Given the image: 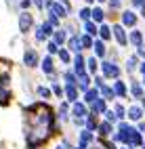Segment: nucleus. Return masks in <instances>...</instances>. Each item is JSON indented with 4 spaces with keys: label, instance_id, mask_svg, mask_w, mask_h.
Segmentation results:
<instances>
[{
    "label": "nucleus",
    "instance_id": "1",
    "mask_svg": "<svg viewBox=\"0 0 145 149\" xmlns=\"http://www.w3.org/2000/svg\"><path fill=\"white\" fill-rule=\"evenodd\" d=\"M32 23H34V19H32L30 13H21L19 15V32L21 34H27V29L32 27Z\"/></svg>",
    "mask_w": 145,
    "mask_h": 149
},
{
    "label": "nucleus",
    "instance_id": "29",
    "mask_svg": "<svg viewBox=\"0 0 145 149\" xmlns=\"http://www.w3.org/2000/svg\"><path fill=\"white\" fill-rule=\"evenodd\" d=\"M65 42V32L63 29H57L55 32V44H63Z\"/></svg>",
    "mask_w": 145,
    "mask_h": 149
},
{
    "label": "nucleus",
    "instance_id": "45",
    "mask_svg": "<svg viewBox=\"0 0 145 149\" xmlns=\"http://www.w3.org/2000/svg\"><path fill=\"white\" fill-rule=\"evenodd\" d=\"M139 132H145V122H141V124H139Z\"/></svg>",
    "mask_w": 145,
    "mask_h": 149
},
{
    "label": "nucleus",
    "instance_id": "21",
    "mask_svg": "<svg viewBox=\"0 0 145 149\" xmlns=\"http://www.w3.org/2000/svg\"><path fill=\"white\" fill-rule=\"evenodd\" d=\"M130 93H132V97L141 99V97H143V88H141V84H139V82H132V84H130Z\"/></svg>",
    "mask_w": 145,
    "mask_h": 149
},
{
    "label": "nucleus",
    "instance_id": "33",
    "mask_svg": "<svg viewBox=\"0 0 145 149\" xmlns=\"http://www.w3.org/2000/svg\"><path fill=\"white\" fill-rule=\"evenodd\" d=\"M86 126H89V132L95 130L97 128V118H89V120H86Z\"/></svg>",
    "mask_w": 145,
    "mask_h": 149
},
{
    "label": "nucleus",
    "instance_id": "19",
    "mask_svg": "<svg viewBox=\"0 0 145 149\" xmlns=\"http://www.w3.org/2000/svg\"><path fill=\"white\" fill-rule=\"evenodd\" d=\"M128 40H130L132 44H137V46H139V44H143V34L139 32V29H135V32L130 34V38H128Z\"/></svg>",
    "mask_w": 145,
    "mask_h": 149
},
{
    "label": "nucleus",
    "instance_id": "10",
    "mask_svg": "<svg viewBox=\"0 0 145 149\" xmlns=\"http://www.w3.org/2000/svg\"><path fill=\"white\" fill-rule=\"evenodd\" d=\"M86 111H89V109H86V105H84V103H76V105L72 107V113H74L76 118H82V120L86 118Z\"/></svg>",
    "mask_w": 145,
    "mask_h": 149
},
{
    "label": "nucleus",
    "instance_id": "50",
    "mask_svg": "<svg viewBox=\"0 0 145 149\" xmlns=\"http://www.w3.org/2000/svg\"><path fill=\"white\" fill-rule=\"evenodd\" d=\"M86 2H93V0H86Z\"/></svg>",
    "mask_w": 145,
    "mask_h": 149
},
{
    "label": "nucleus",
    "instance_id": "6",
    "mask_svg": "<svg viewBox=\"0 0 145 149\" xmlns=\"http://www.w3.org/2000/svg\"><path fill=\"white\" fill-rule=\"evenodd\" d=\"M63 93L67 97V101H78V88H76V84H67Z\"/></svg>",
    "mask_w": 145,
    "mask_h": 149
},
{
    "label": "nucleus",
    "instance_id": "31",
    "mask_svg": "<svg viewBox=\"0 0 145 149\" xmlns=\"http://www.w3.org/2000/svg\"><path fill=\"white\" fill-rule=\"evenodd\" d=\"M86 63H89V72H93V74H95V72H97V67H99V63H97V59H95V57H91V59H89Z\"/></svg>",
    "mask_w": 145,
    "mask_h": 149
},
{
    "label": "nucleus",
    "instance_id": "30",
    "mask_svg": "<svg viewBox=\"0 0 145 149\" xmlns=\"http://www.w3.org/2000/svg\"><path fill=\"white\" fill-rule=\"evenodd\" d=\"M126 69L128 72H135V69H137V57H130L126 61Z\"/></svg>",
    "mask_w": 145,
    "mask_h": 149
},
{
    "label": "nucleus",
    "instance_id": "51",
    "mask_svg": "<svg viewBox=\"0 0 145 149\" xmlns=\"http://www.w3.org/2000/svg\"><path fill=\"white\" fill-rule=\"evenodd\" d=\"M99 2H103V0H99Z\"/></svg>",
    "mask_w": 145,
    "mask_h": 149
},
{
    "label": "nucleus",
    "instance_id": "37",
    "mask_svg": "<svg viewBox=\"0 0 145 149\" xmlns=\"http://www.w3.org/2000/svg\"><path fill=\"white\" fill-rule=\"evenodd\" d=\"M105 116H107V122L112 124V122H116V120H118V118H116L114 116V111H105Z\"/></svg>",
    "mask_w": 145,
    "mask_h": 149
},
{
    "label": "nucleus",
    "instance_id": "20",
    "mask_svg": "<svg viewBox=\"0 0 145 149\" xmlns=\"http://www.w3.org/2000/svg\"><path fill=\"white\" fill-rule=\"evenodd\" d=\"M42 69H44V74H53L55 65H53V59H51V57H44V61H42Z\"/></svg>",
    "mask_w": 145,
    "mask_h": 149
},
{
    "label": "nucleus",
    "instance_id": "18",
    "mask_svg": "<svg viewBox=\"0 0 145 149\" xmlns=\"http://www.w3.org/2000/svg\"><path fill=\"white\" fill-rule=\"evenodd\" d=\"M93 48H95V55H97V57H103V55H105V44H103V40H95V42H93Z\"/></svg>",
    "mask_w": 145,
    "mask_h": 149
},
{
    "label": "nucleus",
    "instance_id": "40",
    "mask_svg": "<svg viewBox=\"0 0 145 149\" xmlns=\"http://www.w3.org/2000/svg\"><path fill=\"white\" fill-rule=\"evenodd\" d=\"M59 2H63V8H65V11H70V0H59Z\"/></svg>",
    "mask_w": 145,
    "mask_h": 149
},
{
    "label": "nucleus",
    "instance_id": "15",
    "mask_svg": "<svg viewBox=\"0 0 145 149\" xmlns=\"http://www.w3.org/2000/svg\"><path fill=\"white\" fill-rule=\"evenodd\" d=\"M95 99H99V91L97 88H89L86 95H84V103H93Z\"/></svg>",
    "mask_w": 145,
    "mask_h": 149
},
{
    "label": "nucleus",
    "instance_id": "46",
    "mask_svg": "<svg viewBox=\"0 0 145 149\" xmlns=\"http://www.w3.org/2000/svg\"><path fill=\"white\" fill-rule=\"evenodd\" d=\"M34 2H36V6H40V8H42V0H34Z\"/></svg>",
    "mask_w": 145,
    "mask_h": 149
},
{
    "label": "nucleus",
    "instance_id": "38",
    "mask_svg": "<svg viewBox=\"0 0 145 149\" xmlns=\"http://www.w3.org/2000/svg\"><path fill=\"white\" fill-rule=\"evenodd\" d=\"M59 48H57V44L55 42H48V53H57Z\"/></svg>",
    "mask_w": 145,
    "mask_h": 149
},
{
    "label": "nucleus",
    "instance_id": "36",
    "mask_svg": "<svg viewBox=\"0 0 145 149\" xmlns=\"http://www.w3.org/2000/svg\"><path fill=\"white\" fill-rule=\"evenodd\" d=\"M53 93H55L57 97H61V95H63V88H61L59 84H53Z\"/></svg>",
    "mask_w": 145,
    "mask_h": 149
},
{
    "label": "nucleus",
    "instance_id": "13",
    "mask_svg": "<svg viewBox=\"0 0 145 149\" xmlns=\"http://www.w3.org/2000/svg\"><path fill=\"white\" fill-rule=\"evenodd\" d=\"M93 105V113H105V99H95V101L91 103Z\"/></svg>",
    "mask_w": 145,
    "mask_h": 149
},
{
    "label": "nucleus",
    "instance_id": "11",
    "mask_svg": "<svg viewBox=\"0 0 145 149\" xmlns=\"http://www.w3.org/2000/svg\"><path fill=\"white\" fill-rule=\"evenodd\" d=\"M128 118H130V120H135V122H139L141 118H143V109H141V107H137V105L128 107Z\"/></svg>",
    "mask_w": 145,
    "mask_h": 149
},
{
    "label": "nucleus",
    "instance_id": "12",
    "mask_svg": "<svg viewBox=\"0 0 145 149\" xmlns=\"http://www.w3.org/2000/svg\"><path fill=\"white\" fill-rule=\"evenodd\" d=\"M84 63H86L84 57H82V55H76V59H74V72L78 74V76L84 74Z\"/></svg>",
    "mask_w": 145,
    "mask_h": 149
},
{
    "label": "nucleus",
    "instance_id": "47",
    "mask_svg": "<svg viewBox=\"0 0 145 149\" xmlns=\"http://www.w3.org/2000/svg\"><path fill=\"white\" fill-rule=\"evenodd\" d=\"M141 17H145V4L141 6Z\"/></svg>",
    "mask_w": 145,
    "mask_h": 149
},
{
    "label": "nucleus",
    "instance_id": "27",
    "mask_svg": "<svg viewBox=\"0 0 145 149\" xmlns=\"http://www.w3.org/2000/svg\"><path fill=\"white\" fill-rule=\"evenodd\" d=\"M101 95H103V99H114V91H112V86H101Z\"/></svg>",
    "mask_w": 145,
    "mask_h": 149
},
{
    "label": "nucleus",
    "instance_id": "9",
    "mask_svg": "<svg viewBox=\"0 0 145 149\" xmlns=\"http://www.w3.org/2000/svg\"><path fill=\"white\" fill-rule=\"evenodd\" d=\"M135 23H137V17H135V13L132 11H124L122 13V25H135Z\"/></svg>",
    "mask_w": 145,
    "mask_h": 149
},
{
    "label": "nucleus",
    "instance_id": "23",
    "mask_svg": "<svg viewBox=\"0 0 145 149\" xmlns=\"http://www.w3.org/2000/svg\"><path fill=\"white\" fill-rule=\"evenodd\" d=\"M99 132H101V136H109L114 130H112V124L109 122H103L101 126H99Z\"/></svg>",
    "mask_w": 145,
    "mask_h": 149
},
{
    "label": "nucleus",
    "instance_id": "4",
    "mask_svg": "<svg viewBox=\"0 0 145 149\" xmlns=\"http://www.w3.org/2000/svg\"><path fill=\"white\" fill-rule=\"evenodd\" d=\"M114 36H116V40H118L120 46H126L128 38H126V32H124V27H122V25H116V27H114Z\"/></svg>",
    "mask_w": 145,
    "mask_h": 149
},
{
    "label": "nucleus",
    "instance_id": "5",
    "mask_svg": "<svg viewBox=\"0 0 145 149\" xmlns=\"http://www.w3.org/2000/svg\"><path fill=\"white\" fill-rule=\"evenodd\" d=\"M53 34V27L48 25V23H42L40 27H38V32H36V40H46V36H51Z\"/></svg>",
    "mask_w": 145,
    "mask_h": 149
},
{
    "label": "nucleus",
    "instance_id": "8",
    "mask_svg": "<svg viewBox=\"0 0 145 149\" xmlns=\"http://www.w3.org/2000/svg\"><path fill=\"white\" fill-rule=\"evenodd\" d=\"M76 84H78L80 91H89V86H91V78L86 76V74H80L78 78H76Z\"/></svg>",
    "mask_w": 145,
    "mask_h": 149
},
{
    "label": "nucleus",
    "instance_id": "41",
    "mask_svg": "<svg viewBox=\"0 0 145 149\" xmlns=\"http://www.w3.org/2000/svg\"><path fill=\"white\" fill-rule=\"evenodd\" d=\"M57 149H72V147H70V143H65V141H63V143H61L59 147H57Z\"/></svg>",
    "mask_w": 145,
    "mask_h": 149
},
{
    "label": "nucleus",
    "instance_id": "24",
    "mask_svg": "<svg viewBox=\"0 0 145 149\" xmlns=\"http://www.w3.org/2000/svg\"><path fill=\"white\" fill-rule=\"evenodd\" d=\"M78 42H80V46H84V48H93V38H91V36H80Z\"/></svg>",
    "mask_w": 145,
    "mask_h": 149
},
{
    "label": "nucleus",
    "instance_id": "25",
    "mask_svg": "<svg viewBox=\"0 0 145 149\" xmlns=\"http://www.w3.org/2000/svg\"><path fill=\"white\" fill-rule=\"evenodd\" d=\"M84 29H86V36H97V25L93 21H86Z\"/></svg>",
    "mask_w": 145,
    "mask_h": 149
},
{
    "label": "nucleus",
    "instance_id": "28",
    "mask_svg": "<svg viewBox=\"0 0 145 149\" xmlns=\"http://www.w3.org/2000/svg\"><path fill=\"white\" fill-rule=\"evenodd\" d=\"M91 17H93V21H103V11L101 8H95V11H91Z\"/></svg>",
    "mask_w": 145,
    "mask_h": 149
},
{
    "label": "nucleus",
    "instance_id": "32",
    "mask_svg": "<svg viewBox=\"0 0 145 149\" xmlns=\"http://www.w3.org/2000/svg\"><path fill=\"white\" fill-rule=\"evenodd\" d=\"M38 95H40L42 99H51V91H48L46 86H40V88H38Z\"/></svg>",
    "mask_w": 145,
    "mask_h": 149
},
{
    "label": "nucleus",
    "instance_id": "26",
    "mask_svg": "<svg viewBox=\"0 0 145 149\" xmlns=\"http://www.w3.org/2000/svg\"><path fill=\"white\" fill-rule=\"evenodd\" d=\"M67 46H70V51H80V42H78V36L70 38V42H67Z\"/></svg>",
    "mask_w": 145,
    "mask_h": 149
},
{
    "label": "nucleus",
    "instance_id": "14",
    "mask_svg": "<svg viewBox=\"0 0 145 149\" xmlns=\"http://www.w3.org/2000/svg\"><path fill=\"white\" fill-rule=\"evenodd\" d=\"M93 139H95V136H93V132L82 130V132H80V145H78V147H86V145H89V143L93 141Z\"/></svg>",
    "mask_w": 145,
    "mask_h": 149
},
{
    "label": "nucleus",
    "instance_id": "22",
    "mask_svg": "<svg viewBox=\"0 0 145 149\" xmlns=\"http://www.w3.org/2000/svg\"><path fill=\"white\" fill-rule=\"evenodd\" d=\"M97 34H99L103 40H109V38H112V29H109L107 25H101L99 29H97Z\"/></svg>",
    "mask_w": 145,
    "mask_h": 149
},
{
    "label": "nucleus",
    "instance_id": "16",
    "mask_svg": "<svg viewBox=\"0 0 145 149\" xmlns=\"http://www.w3.org/2000/svg\"><path fill=\"white\" fill-rule=\"evenodd\" d=\"M114 95H118V97H124L126 95V86H124V82H120V80H116V84H114Z\"/></svg>",
    "mask_w": 145,
    "mask_h": 149
},
{
    "label": "nucleus",
    "instance_id": "52",
    "mask_svg": "<svg viewBox=\"0 0 145 149\" xmlns=\"http://www.w3.org/2000/svg\"><path fill=\"white\" fill-rule=\"evenodd\" d=\"M143 84H145V82H143Z\"/></svg>",
    "mask_w": 145,
    "mask_h": 149
},
{
    "label": "nucleus",
    "instance_id": "2",
    "mask_svg": "<svg viewBox=\"0 0 145 149\" xmlns=\"http://www.w3.org/2000/svg\"><path fill=\"white\" fill-rule=\"evenodd\" d=\"M23 63L27 67H36L38 65V53L34 51V48H27V51L23 53Z\"/></svg>",
    "mask_w": 145,
    "mask_h": 149
},
{
    "label": "nucleus",
    "instance_id": "7",
    "mask_svg": "<svg viewBox=\"0 0 145 149\" xmlns=\"http://www.w3.org/2000/svg\"><path fill=\"white\" fill-rule=\"evenodd\" d=\"M48 11H51V13H53V15H55L57 19H59V17L63 19V17H65V13H67V11H65V8L61 6V2H53L51 6H48Z\"/></svg>",
    "mask_w": 145,
    "mask_h": 149
},
{
    "label": "nucleus",
    "instance_id": "39",
    "mask_svg": "<svg viewBox=\"0 0 145 149\" xmlns=\"http://www.w3.org/2000/svg\"><path fill=\"white\" fill-rule=\"evenodd\" d=\"M109 6L112 8H118L120 6V0H109Z\"/></svg>",
    "mask_w": 145,
    "mask_h": 149
},
{
    "label": "nucleus",
    "instance_id": "42",
    "mask_svg": "<svg viewBox=\"0 0 145 149\" xmlns=\"http://www.w3.org/2000/svg\"><path fill=\"white\" fill-rule=\"evenodd\" d=\"M139 55L145 57V44H139Z\"/></svg>",
    "mask_w": 145,
    "mask_h": 149
},
{
    "label": "nucleus",
    "instance_id": "34",
    "mask_svg": "<svg viewBox=\"0 0 145 149\" xmlns=\"http://www.w3.org/2000/svg\"><path fill=\"white\" fill-rule=\"evenodd\" d=\"M59 57H61L63 63H70V53H67V51H63V48H61V51H59Z\"/></svg>",
    "mask_w": 145,
    "mask_h": 149
},
{
    "label": "nucleus",
    "instance_id": "17",
    "mask_svg": "<svg viewBox=\"0 0 145 149\" xmlns=\"http://www.w3.org/2000/svg\"><path fill=\"white\" fill-rule=\"evenodd\" d=\"M8 99H11V93H8L4 86H0V105H2V107H4V105H8V103H11Z\"/></svg>",
    "mask_w": 145,
    "mask_h": 149
},
{
    "label": "nucleus",
    "instance_id": "49",
    "mask_svg": "<svg viewBox=\"0 0 145 149\" xmlns=\"http://www.w3.org/2000/svg\"><path fill=\"white\" fill-rule=\"evenodd\" d=\"M141 109H145V99H143V107H141Z\"/></svg>",
    "mask_w": 145,
    "mask_h": 149
},
{
    "label": "nucleus",
    "instance_id": "43",
    "mask_svg": "<svg viewBox=\"0 0 145 149\" xmlns=\"http://www.w3.org/2000/svg\"><path fill=\"white\" fill-rule=\"evenodd\" d=\"M132 4H135V6H143L145 0H132Z\"/></svg>",
    "mask_w": 145,
    "mask_h": 149
},
{
    "label": "nucleus",
    "instance_id": "3",
    "mask_svg": "<svg viewBox=\"0 0 145 149\" xmlns=\"http://www.w3.org/2000/svg\"><path fill=\"white\" fill-rule=\"evenodd\" d=\"M101 67H103V74L107 76V78H118V76H120V69H118V65H116V63H109V61H107V63H103Z\"/></svg>",
    "mask_w": 145,
    "mask_h": 149
},
{
    "label": "nucleus",
    "instance_id": "35",
    "mask_svg": "<svg viewBox=\"0 0 145 149\" xmlns=\"http://www.w3.org/2000/svg\"><path fill=\"white\" fill-rule=\"evenodd\" d=\"M89 17H91V11H89V8H82V11H80V19L89 21Z\"/></svg>",
    "mask_w": 145,
    "mask_h": 149
},
{
    "label": "nucleus",
    "instance_id": "48",
    "mask_svg": "<svg viewBox=\"0 0 145 149\" xmlns=\"http://www.w3.org/2000/svg\"><path fill=\"white\" fill-rule=\"evenodd\" d=\"M141 74L145 76V63H141Z\"/></svg>",
    "mask_w": 145,
    "mask_h": 149
},
{
    "label": "nucleus",
    "instance_id": "44",
    "mask_svg": "<svg viewBox=\"0 0 145 149\" xmlns=\"http://www.w3.org/2000/svg\"><path fill=\"white\" fill-rule=\"evenodd\" d=\"M30 4H32V0H23V2H21L23 8H30Z\"/></svg>",
    "mask_w": 145,
    "mask_h": 149
}]
</instances>
